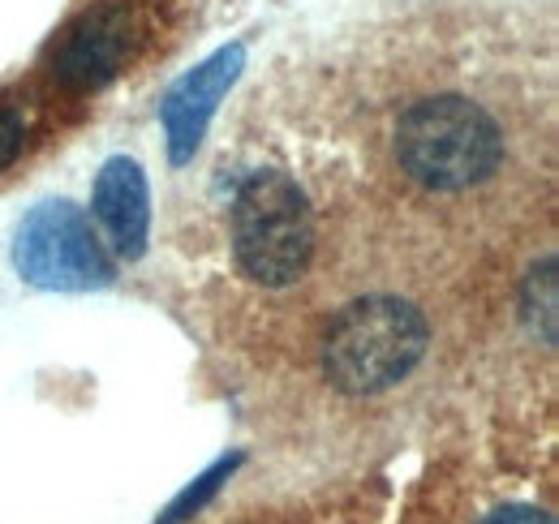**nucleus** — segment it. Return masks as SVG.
<instances>
[{
    "mask_svg": "<svg viewBox=\"0 0 559 524\" xmlns=\"http://www.w3.org/2000/svg\"><path fill=\"white\" fill-rule=\"evenodd\" d=\"M430 327L401 297H361L336 314L323 340V374L345 395H379L405 383L426 357Z\"/></svg>",
    "mask_w": 559,
    "mask_h": 524,
    "instance_id": "nucleus-1",
    "label": "nucleus"
},
{
    "mask_svg": "<svg viewBox=\"0 0 559 524\" xmlns=\"http://www.w3.org/2000/svg\"><path fill=\"white\" fill-rule=\"evenodd\" d=\"M401 168L435 194H461L483 186L503 159V133L478 104L461 95H435L396 121Z\"/></svg>",
    "mask_w": 559,
    "mask_h": 524,
    "instance_id": "nucleus-2",
    "label": "nucleus"
},
{
    "mask_svg": "<svg viewBox=\"0 0 559 524\" xmlns=\"http://www.w3.org/2000/svg\"><path fill=\"white\" fill-rule=\"evenodd\" d=\"M233 254L263 288H288L306 275L314 254V215L293 177L263 168L241 181L233 198Z\"/></svg>",
    "mask_w": 559,
    "mask_h": 524,
    "instance_id": "nucleus-3",
    "label": "nucleus"
},
{
    "mask_svg": "<svg viewBox=\"0 0 559 524\" xmlns=\"http://www.w3.org/2000/svg\"><path fill=\"white\" fill-rule=\"evenodd\" d=\"M13 266L26 284L48 293H95L117 279V266L99 246L91 219L66 202H39L17 237H13Z\"/></svg>",
    "mask_w": 559,
    "mask_h": 524,
    "instance_id": "nucleus-4",
    "label": "nucleus"
},
{
    "mask_svg": "<svg viewBox=\"0 0 559 524\" xmlns=\"http://www.w3.org/2000/svg\"><path fill=\"white\" fill-rule=\"evenodd\" d=\"M134 39H139V26L126 4H95L61 35L52 73L70 91H99L130 66Z\"/></svg>",
    "mask_w": 559,
    "mask_h": 524,
    "instance_id": "nucleus-5",
    "label": "nucleus"
},
{
    "mask_svg": "<svg viewBox=\"0 0 559 524\" xmlns=\"http://www.w3.org/2000/svg\"><path fill=\"white\" fill-rule=\"evenodd\" d=\"M241 69H246V44H228V48L211 52L203 66L181 73L168 86V95L159 104V121H164V133H168V159L173 164H190L194 159L219 99L233 91Z\"/></svg>",
    "mask_w": 559,
    "mask_h": 524,
    "instance_id": "nucleus-6",
    "label": "nucleus"
},
{
    "mask_svg": "<svg viewBox=\"0 0 559 524\" xmlns=\"http://www.w3.org/2000/svg\"><path fill=\"white\" fill-rule=\"evenodd\" d=\"M91 211L104 224L112 250L121 259H142L146 254V237H151V194H146V177H142L139 159L130 155H112L99 177H95V194Z\"/></svg>",
    "mask_w": 559,
    "mask_h": 524,
    "instance_id": "nucleus-7",
    "label": "nucleus"
},
{
    "mask_svg": "<svg viewBox=\"0 0 559 524\" xmlns=\"http://www.w3.org/2000/svg\"><path fill=\"white\" fill-rule=\"evenodd\" d=\"M556 259H543L521 284V314L547 348H556Z\"/></svg>",
    "mask_w": 559,
    "mask_h": 524,
    "instance_id": "nucleus-8",
    "label": "nucleus"
},
{
    "mask_svg": "<svg viewBox=\"0 0 559 524\" xmlns=\"http://www.w3.org/2000/svg\"><path fill=\"white\" fill-rule=\"evenodd\" d=\"M241 460H246L241 452H233V456H219L207 468V473H199V477H194V481H190V486H186V490H181V495L168 503V512H164V516H159L155 524H186L190 516H199V512L207 508L211 499L224 490V481H228V477L241 468Z\"/></svg>",
    "mask_w": 559,
    "mask_h": 524,
    "instance_id": "nucleus-9",
    "label": "nucleus"
},
{
    "mask_svg": "<svg viewBox=\"0 0 559 524\" xmlns=\"http://www.w3.org/2000/svg\"><path fill=\"white\" fill-rule=\"evenodd\" d=\"M26 146V121L13 108H0V168H9Z\"/></svg>",
    "mask_w": 559,
    "mask_h": 524,
    "instance_id": "nucleus-10",
    "label": "nucleus"
},
{
    "mask_svg": "<svg viewBox=\"0 0 559 524\" xmlns=\"http://www.w3.org/2000/svg\"><path fill=\"white\" fill-rule=\"evenodd\" d=\"M483 524H556L551 512H543V508H525V503H512V508H499V512H490Z\"/></svg>",
    "mask_w": 559,
    "mask_h": 524,
    "instance_id": "nucleus-11",
    "label": "nucleus"
}]
</instances>
